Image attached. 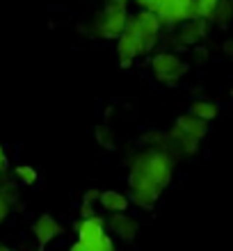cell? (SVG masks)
<instances>
[{
    "mask_svg": "<svg viewBox=\"0 0 233 251\" xmlns=\"http://www.w3.org/2000/svg\"><path fill=\"white\" fill-rule=\"evenodd\" d=\"M172 167H174V160L169 158V153L162 149V151L140 153V155L133 160V167H130V169H137V172L147 174L155 185H160L165 190V185L169 183V178H172Z\"/></svg>",
    "mask_w": 233,
    "mask_h": 251,
    "instance_id": "1",
    "label": "cell"
},
{
    "mask_svg": "<svg viewBox=\"0 0 233 251\" xmlns=\"http://www.w3.org/2000/svg\"><path fill=\"white\" fill-rule=\"evenodd\" d=\"M126 21H128V14H126V7L124 5H110L99 14V19L94 21V32L99 37H105V39H112V37H119L126 27Z\"/></svg>",
    "mask_w": 233,
    "mask_h": 251,
    "instance_id": "2",
    "label": "cell"
},
{
    "mask_svg": "<svg viewBox=\"0 0 233 251\" xmlns=\"http://www.w3.org/2000/svg\"><path fill=\"white\" fill-rule=\"evenodd\" d=\"M151 69H154L155 78L165 85H176L187 71H190V64L181 62L176 55L172 53H158L151 60Z\"/></svg>",
    "mask_w": 233,
    "mask_h": 251,
    "instance_id": "3",
    "label": "cell"
},
{
    "mask_svg": "<svg viewBox=\"0 0 233 251\" xmlns=\"http://www.w3.org/2000/svg\"><path fill=\"white\" fill-rule=\"evenodd\" d=\"M32 231H34V235H37V240H39V249H44L51 240L62 235V226L57 224L51 215H41V217L34 222Z\"/></svg>",
    "mask_w": 233,
    "mask_h": 251,
    "instance_id": "4",
    "label": "cell"
},
{
    "mask_svg": "<svg viewBox=\"0 0 233 251\" xmlns=\"http://www.w3.org/2000/svg\"><path fill=\"white\" fill-rule=\"evenodd\" d=\"M110 228H112V231L117 233L121 240L133 242L135 235H137V228H140V224H137V219L128 217V215H124V212H114L112 217H110Z\"/></svg>",
    "mask_w": 233,
    "mask_h": 251,
    "instance_id": "5",
    "label": "cell"
},
{
    "mask_svg": "<svg viewBox=\"0 0 233 251\" xmlns=\"http://www.w3.org/2000/svg\"><path fill=\"white\" fill-rule=\"evenodd\" d=\"M76 231H78V240L80 242H94V240H99L103 233H105V224H103V219L92 215V217L82 219L78 226H76Z\"/></svg>",
    "mask_w": 233,
    "mask_h": 251,
    "instance_id": "6",
    "label": "cell"
},
{
    "mask_svg": "<svg viewBox=\"0 0 233 251\" xmlns=\"http://www.w3.org/2000/svg\"><path fill=\"white\" fill-rule=\"evenodd\" d=\"M176 128H181L185 135H190V137H194V139H204L208 132V124L204 119H197L194 114H183V117H179V119H176Z\"/></svg>",
    "mask_w": 233,
    "mask_h": 251,
    "instance_id": "7",
    "label": "cell"
},
{
    "mask_svg": "<svg viewBox=\"0 0 233 251\" xmlns=\"http://www.w3.org/2000/svg\"><path fill=\"white\" fill-rule=\"evenodd\" d=\"M117 50H119V64L121 69H130V64H133V60L137 57V46H135V39L130 37V34L121 32L119 34V44H117Z\"/></svg>",
    "mask_w": 233,
    "mask_h": 251,
    "instance_id": "8",
    "label": "cell"
},
{
    "mask_svg": "<svg viewBox=\"0 0 233 251\" xmlns=\"http://www.w3.org/2000/svg\"><path fill=\"white\" fill-rule=\"evenodd\" d=\"M99 201L110 212H126V208H128V199L121 192H114V190L99 192Z\"/></svg>",
    "mask_w": 233,
    "mask_h": 251,
    "instance_id": "9",
    "label": "cell"
},
{
    "mask_svg": "<svg viewBox=\"0 0 233 251\" xmlns=\"http://www.w3.org/2000/svg\"><path fill=\"white\" fill-rule=\"evenodd\" d=\"M162 190H130V199L135 205H140L144 210H151L155 205V201L160 199Z\"/></svg>",
    "mask_w": 233,
    "mask_h": 251,
    "instance_id": "10",
    "label": "cell"
},
{
    "mask_svg": "<svg viewBox=\"0 0 233 251\" xmlns=\"http://www.w3.org/2000/svg\"><path fill=\"white\" fill-rule=\"evenodd\" d=\"M69 251H114V245L112 240H110V235L107 233H103L99 240H94V242H76V245H71V249Z\"/></svg>",
    "mask_w": 233,
    "mask_h": 251,
    "instance_id": "11",
    "label": "cell"
},
{
    "mask_svg": "<svg viewBox=\"0 0 233 251\" xmlns=\"http://www.w3.org/2000/svg\"><path fill=\"white\" fill-rule=\"evenodd\" d=\"M217 105L215 103H210V100H197V103H192L190 105V114H194L197 119H204V121H210L217 117Z\"/></svg>",
    "mask_w": 233,
    "mask_h": 251,
    "instance_id": "12",
    "label": "cell"
},
{
    "mask_svg": "<svg viewBox=\"0 0 233 251\" xmlns=\"http://www.w3.org/2000/svg\"><path fill=\"white\" fill-rule=\"evenodd\" d=\"M213 21H217L220 25H227L229 21H231V0H217V5H215V12L210 16Z\"/></svg>",
    "mask_w": 233,
    "mask_h": 251,
    "instance_id": "13",
    "label": "cell"
},
{
    "mask_svg": "<svg viewBox=\"0 0 233 251\" xmlns=\"http://www.w3.org/2000/svg\"><path fill=\"white\" fill-rule=\"evenodd\" d=\"M199 142L201 139H194V137H190V135H185V132H181V137L174 142V144L179 146L183 153H187V155H194V153L199 151Z\"/></svg>",
    "mask_w": 233,
    "mask_h": 251,
    "instance_id": "14",
    "label": "cell"
},
{
    "mask_svg": "<svg viewBox=\"0 0 233 251\" xmlns=\"http://www.w3.org/2000/svg\"><path fill=\"white\" fill-rule=\"evenodd\" d=\"M16 176H19V180L23 183V185H34V183L39 180V174L34 172L32 167H27V165L16 167Z\"/></svg>",
    "mask_w": 233,
    "mask_h": 251,
    "instance_id": "15",
    "label": "cell"
},
{
    "mask_svg": "<svg viewBox=\"0 0 233 251\" xmlns=\"http://www.w3.org/2000/svg\"><path fill=\"white\" fill-rule=\"evenodd\" d=\"M96 139H99V144L103 149H114V135L107 126H99L96 128Z\"/></svg>",
    "mask_w": 233,
    "mask_h": 251,
    "instance_id": "16",
    "label": "cell"
},
{
    "mask_svg": "<svg viewBox=\"0 0 233 251\" xmlns=\"http://www.w3.org/2000/svg\"><path fill=\"white\" fill-rule=\"evenodd\" d=\"M160 142H165V135L162 132H147L144 137H142V144H158Z\"/></svg>",
    "mask_w": 233,
    "mask_h": 251,
    "instance_id": "17",
    "label": "cell"
},
{
    "mask_svg": "<svg viewBox=\"0 0 233 251\" xmlns=\"http://www.w3.org/2000/svg\"><path fill=\"white\" fill-rule=\"evenodd\" d=\"M7 212H9V203H7V199L0 194V224L5 222V217H7Z\"/></svg>",
    "mask_w": 233,
    "mask_h": 251,
    "instance_id": "18",
    "label": "cell"
},
{
    "mask_svg": "<svg viewBox=\"0 0 233 251\" xmlns=\"http://www.w3.org/2000/svg\"><path fill=\"white\" fill-rule=\"evenodd\" d=\"M80 215H82V219H87V217H92L94 215V208H92V203H82V208H80Z\"/></svg>",
    "mask_w": 233,
    "mask_h": 251,
    "instance_id": "19",
    "label": "cell"
},
{
    "mask_svg": "<svg viewBox=\"0 0 233 251\" xmlns=\"http://www.w3.org/2000/svg\"><path fill=\"white\" fill-rule=\"evenodd\" d=\"M135 2H137L142 9H149V12H154L155 9V0H135Z\"/></svg>",
    "mask_w": 233,
    "mask_h": 251,
    "instance_id": "20",
    "label": "cell"
},
{
    "mask_svg": "<svg viewBox=\"0 0 233 251\" xmlns=\"http://www.w3.org/2000/svg\"><path fill=\"white\" fill-rule=\"evenodd\" d=\"M99 199V190L94 187V190H89V192H85V201L87 203H92V201H96Z\"/></svg>",
    "mask_w": 233,
    "mask_h": 251,
    "instance_id": "21",
    "label": "cell"
},
{
    "mask_svg": "<svg viewBox=\"0 0 233 251\" xmlns=\"http://www.w3.org/2000/svg\"><path fill=\"white\" fill-rule=\"evenodd\" d=\"M194 53H199V60H201V62L208 57V50H206V48H194Z\"/></svg>",
    "mask_w": 233,
    "mask_h": 251,
    "instance_id": "22",
    "label": "cell"
},
{
    "mask_svg": "<svg viewBox=\"0 0 233 251\" xmlns=\"http://www.w3.org/2000/svg\"><path fill=\"white\" fill-rule=\"evenodd\" d=\"M110 2H114V5H124V7H126L128 0H110Z\"/></svg>",
    "mask_w": 233,
    "mask_h": 251,
    "instance_id": "23",
    "label": "cell"
},
{
    "mask_svg": "<svg viewBox=\"0 0 233 251\" xmlns=\"http://www.w3.org/2000/svg\"><path fill=\"white\" fill-rule=\"evenodd\" d=\"M0 251H12L9 247H5V245H0Z\"/></svg>",
    "mask_w": 233,
    "mask_h": 251,
    "instance_id": "24",
    "label": "cell"
},
{
    "mask_svg": "<svg viewBox=\"0 0 233 251\" xmlns=\"http://www.w3.org/2000/svg\"><path fill=\"white\" fill-rule=\"evenodd\" d=\"M0 158H2V146H0Z\"/></svg>",
    "mask_w": 233,
    "mask_h": 251,
    "instance_id": "25",
    "label": "cell"
},
{
    "mask_svg": "<svg viewBox=\"0 0 233 251\" xmlns=\"http://www.w3.org/2000/svg\"><path fill=\"white\" fill-rule=\"evenodd\" d=\"M37 251H44V249H37Z\"/></svg>",
    "mask_w": 233,
    "mask_h": 251,
    "instance_id": "26",
    "label": "cell"
}]
</instances>
